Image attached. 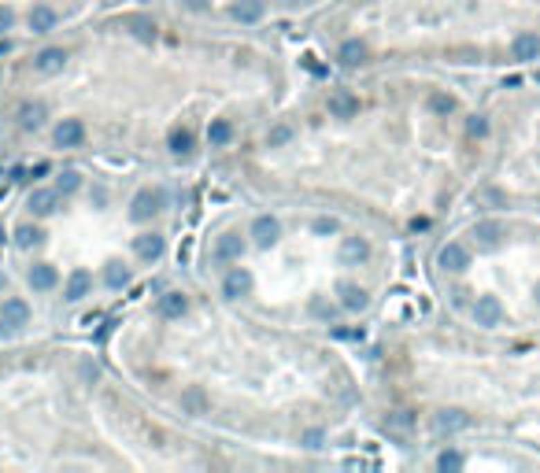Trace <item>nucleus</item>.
I'll use <instances>...</instances> for the list:
<instances>
[{"label": "nucleus", "instance_id": "f257e3e1", "mask_svg": "<svg viewBox=\"0 0 540 473\" xmlns=\"http://www.w3.org/2000/svg\"><path fill=\"white\" fill-rule=\"evenodd\" d=\"M23 326H30V307L23 299H4V307H0V333H19Z\"/></svg>", "mask_w": 540, "mask_h": 473}, {"label": "nucleus", "instance_id": "f03ea898", "mask_svg": "<svg viewBox=\"0 0 540 473\" xmlns=\"http://www.w3.org/2000/svg\"><path fill=\"white\" fill-rule=\"evenodd\" d=\"M159 207H163V189H141V192L134 196V207H129V214H134L137 222H148Z\"/></svg>", "mask_w": 540, "mask_h": 473}, {"label": "nucleus", "instance_id": "7ed1b4c3", "mask_svg": "<svg viewBox=\"0 0 540 473\" xmlns=\"http://www.w3.org/2000/svg\"><path fill=\"white\" fill-rule=\"evenodd\" d=\"M500 318H503V307L496 296H481L478 304H474V322H478V326L492 329V326H500Z\"/></svg>", "mask_w": 540, "mask_h": 473}, {"label": "nucleus", "instance_id": "20e7f679", "mask_svg": "<svg viewBox=\"0 0 540 473\" xmlns=\"http://www.w3.org/2000/svg\"><path fill=\"white\" fill-rule=\"evenodd\" d=\"M252 236L259 248H270V244L282 236V225H278V219H270V214H259V219L252 222Z\"/></svg>", "mask_w": 540, "mask_h": 473}, {"label": "nucleus", "instance_id": "39448f33", "mask_svg": "<svg viewBox=\"0 0 540 473\" xmlns=\"http://www.w3.org/2000/svg\"><path fill=\"white\" fill-rule=\"evenodd\" d=\"M437 263L444 266V270L459 274V270H467V266H470V252L462 248V244H444V248H440V255H437Z\"/></svg>", "mask_w": 540, "mask_h": 473}, {"label": "nucleus", "instance_id": "423d86ee", "mask_svg": "<svg viewBox=\"0 0 540 473\" xmlns=\"http://www.w3.org/2000/svg\"><path fill=\"white\" fill-rule=\"evenodd\" d=\"M34 214H56V207H60V189H34L30 192V203H26Z\"/></svg>", "mask_w": 540, "mask_h": 473}, {"label": "nucleus", "instance_id": "0eeeda50", "mask_svg": "<svg viewBox=\"0 0 540 473\" xmlns=\"http://www.w3.org/2000/svg\"><path fill=\"white\" fill-rule=\"evenodd\" d=\"M355 111H359V96L355 93H348V89L330 93V115L333 118H352Z\"/></svg>", "mask_w": 540, "mask_h": 473}, {"label": "nucleus", "instance_id": "6e6552de", "mask_svg": "<svg viewBox=\"0 0 540 473\" xmlns=\"http://www.w3.org/2000/svg\"><path fill=\"white\" fill-rule=\"evenodd\" d=\"M366 255H370V244H366L363 236H344L341 241V263L359 266V263H366Z\"/></svg>", "mask_w": 540, "mask_h": 473}, {"label": "nucleus", "instance_id": "1a4fd4ad", "mask_svg": "<svg viewBox=\"0 0 540 473\" xmlns=\"http://www.w3.org/2000/svg\"><path fill=\"white\" fill-rule=\"evenodd\" d=\"M85 141V126L78 122V118H63V122L56 126V145L60 148H74Z\"/></svg>", "mask_w": 540, "mask_h": 473}, {"label": "nucleus", "instance_id": "9d476101", "mask_svg": "<svg viewBox=\"0 0 540 473\" xmlns=\"http://www.w3.org/2000/svg\"><path fill=\"white\" fill-rule=\"evenodd\" d=\"M241 252H244V241H241V233H222L219 241H215V259H222V263H230V259H241Z\"/></svg>", "mask_w": 540, "mask_h": 473}, {"label": "nucleus", "instance_id": "9b49d317", "mask_svg": "<svg viewBox=\"0 0 540 473\" xmlns=\"http://www.w3.org/2000/svg\"><path fill=\"white\" fill-rule=\"evenodd\" d=\"M134 252L141 255L145 263H156L159 255H163V236H159V233H141L134 241Z\"/></svg>", "mask_w": 540, "mask_h": 473}, {"label": "nucleus", "instance_id": "f8f14e48", "mask_svg": "<svg viewBox=\"0 0 540 473\" xmlns=\"http://www.w3.org/2000/svg\"><path fill=\"white\" fill-rule=\"evenodd\" d=\"M56 281H60V274H56V266H52V263L30 266V288H37V293H48V288H56Z\"/></svg>", "mask_w": 540, "mask_h": 473}, {"label": "nucleus", "instance_id": "ddd939ff", "mask_svg": "<svg viewBox=\"0 0 540 473\" xmlns=\"http://www.w3.org/2000/svg\"><path fill=\"white\" fill-rule=\"evenodd\" d=\"M89 288H93V277L89 270H74L67 277V288H63V299H71V304H78L82 296H89Z\"/></svg>", "mask_w": 540, "mask_h": 473}, {"label": "nucleus", "instance_id": "4468645a", "mask_svg": "<svg viewBox=\"0 0 540 473\" xmlns=\"http://www.w3.org/2000/svg\"><path fill=\"white\" fill-rule=\"evenodd\" d=\"M474 236H478V244H481V248H496V244H500V236H503V222L485 219V222L474 225Z\"/></svg>", "mask_w": 540, "mask_h": 473}, {"label": "nucleus", "instance_id": "2eb2a0df", "mask_svg": "<svg viewBox=\"0 0 540 473\" xmlns=\"http://www.w3.org/2000/svg\"><path fill=\"white\" fill-rule=\"evenodd\" d=\"M511 52H514V59H518V63L537 59V56H540V37H537V34H518V37H514V45H511Z\"/></svg>", "mask_w": 540, "mask_h": 473}, {"label": "nucleus", "instance_id": "dca6fc26", "mask_svg": "<svg viewBox=\"0 0 540 473\" xmlns=\"http://www.w3.org/2000/svg\"><path fill=\"white\" fill-rule=\"evenodd\" d=\"M248 288H252V274H248V270H241V266H237V270H230V274H226V281H222V293L230 296V299L244 296Z\"/></svg>", "mask_w": 540, "mask_h": 473}, {"label": "nucleus", "instance_id": "f3484780", "mask_svg": "<svg viewBox=\"0 0 540 473\" xmlns=\"http://www.w3.org/2000/svg\"><path fill=\"white\" fill-rule=\"evenodd\" d=\"M63 63H67V52H63V48H41L37 59H34V67L41 74H56V71H63Z\"/></svg>", "mask_w": 540, "mask_h": 473}, {"label": "nucleus", "instance_id": "a211bd4d", "mask_svg": "<svg viewBox=\"0 0 540 473\" xmlns=\"http://www.w3.org/2000/svg\"><path fill=\"white\" fill-rule=\"evenodd\" d=\"M123 26H126L137 41H156V23H152L148 15H126Z\"/></svg>", "mask_w": 540, "mask_h": 473}, {"label": "nucleus", "instance_id": "6ab92c4d", "mask_svg": "<svg viewBox=\"0 0 540 473\" xmlns=\"http://www.w3.org/2000/svg\"><path fill=\"white\" fill-rule=\"evenodd\" d=\"M186 310H189V299L181 293H163L159 296V315L163 318H181Z\"/></svg>", "mask_w": 540, "mask_h": 473}, {"label": "nucleus", "instance_id": "aec40b11", "mask_svg": "<svg viewBox=\"0 0 540 473\" xmlns=\"http://www.w3.org/2000/svg\"><path fill=\"white\" fill-rule=\"evenodd\" d=\"M233 19L237 23H259V19H263V0H237Z\"/></svg>", "mask_w": 540, "mask_h": 473}, {"label": "nucleus", "instance_id": "412c9836", "mask_svg": "<svg viewBox=\"0 0 540 473\" xmlns=\"http://www.w3.org/2000/svg\"><path fill=\"white\" fill-rule=\"evenodd\" d=\"M52 26H56V12H52L48 4H37L34 12H30V30H34V34H48Z\"/></svg>", "mask_w": 540, "mask_h": 473}, {"label": "nucleus", "instance_id": "4be33fe9", "mask_svg": "<svg viewBox=\"0 0 540 473\" xmlns=\"http://www.w3.org/2000/svg\"><path fill=\"white\" fill-rule=\"evenodd\" d=\"M337 59L344 63V67H359V63L366 59V45H363V41H344L341 52H337Z\"/></svg>", "mask_w": 540, "mask_h": 473}, {"label": "nucleus", "instance_id": "5701e85b", "mask_svg": "<svg viewBox=\"0 0 540 473\" xmlns=\"http://www.w3.org/2000/svg\"><path fill=\"white\" fill-rule=\"evenodd\" d=\"M45 122V104H23L19 107V126L23 130H37Z\"/></svg>", "mask_w": 540, "mask_h": 473}, {"label": "nucleus", "instance_id": "b1692460", "mask_svg": "<svg viewBox=\"0 0 540 473\" xmlns=\"http://www.w3.org/2000/svg\"><path fill=\"white\" fill-rule=\"evenodd\" d=\"M467 425H470V414H462V411H440L437 414L440 433H456V429H467Z\"/></svg>", "mask_w": 540, "mask_h": 473}, {"label": "nucleus", "instance_id": "393cba45", "mask_svg": "<svg viewBox=\"0 0 540 473\" xmlns=\"http://www.w3.org/2000/svg\"><path fill=\"white\" fill-rule=\"evenodd\" d=\"M341 304L348 307V310H363V307H366V293H363L359 285L344 281V285H341Z\"/></svg>", "mask_w": 540, "mask_h": 473}, {"label": "nucleus", "instance_id": "a878e982", "mask_svg": "<svg viewBox=\"0 0 540 473\" xmlns=\"http://www.w3.org/2000/svg\"><path fill=\"white\" fill-rule=\"evenodd\" d=\"M230 137H233V126L226 122V118H215V122L208 126V141L211 145H230Z\"/></svg>", "mask_w": 540, "mask_h": 473}, {"label": "nucleus", "instance_id": "bb28decb", "mask_svg": "<svg viewBox=\"0 0 540 473\" xmlns=\"http://www.w3.org/2000/svg\"><path fill=\"white\" fill-rule=\"evenodd\" d=\"M104 281L111 285V288H126L129 285V270L123 263H107V270H104Z\"/></svg>", "mask_w": 540, "mask_h": 473}, {"label": "nucleus", "instance_id": "cd10ccee", "mask_svg": "<svg viewBox=\"0 0 540 473\" xmlns=\"http://www.w3.org/2000/svg\"><path fill=\"white\" fill-rule=\"evenodd\" d=\"M15 241H19V248H34V244L45 241V233H41L37 225H19V230H15Z\"/></svg>", "mask_w": 540, "mask_h": 473}, {"label": "nucleus", "instance_id": "c85d7f7f", "mask_svg": "<svg viewBox=\"0 0 540 473\" xmlns=\"http://www.w3.org/2000/svg\"><path fill=\"white\" fill-rule=\"evenodd\" d=\"M429 111H437V115H451L456 111V96H448V93H429Z\"/></svg>", "mask_w": 540, "mask_h": 473}, {"label": "nucleus", "instance_id": "c756f323", "mask_svg": "<svg viewBox=\"0 0 540 473\" xmlns=\"http://www.w3.org/2000/svg\"><path fill=\"white\" fill-rule=\"evenodd\" d=\"M192 148V133L189 130H170V152L174 156H186Z\"/></svg>", "mask_w": 540, "mask_h": 473}, {"label": "nucleus", "instance_id": "7c9ffc66", "mask_svg": "<svg viewBox=\"0 0 540 473\" xmlns=\"http://www.w3.org/2000/svg\"><path fill=\"white\" fill-rule=\"evenodd\" d=\"M181 407H186L189 414H204V407H208V400H204L200 389H189L186 396H181Z\"/></svg>", "mask_w": 540, "mask_h": 473}, {"label": "nucleus", "instance_id": "2f4dec72", "mask_svg": "<svg viewBox=\"0 0 540 473\" xmlns=\"http://www.w3.org/2000/svg\"><path fill=\"white\" fill-rule=\"evenodd\" d=\"M437 470H462V455H456V451H444V455L437 458Z\"/></svg>", "mask_w": 540, "mask_h": 473}, {"label": "nucleus", "instance_id": "473e14b6", "mask_svg": "<svg viewBox=\"0 0 540 473\" xmlns=\"http://www.w3.org/2000/svg\"><path fill=\"white\" fill-rule=\"evenodd\" d=\"M78 185H82V178H78V174H74V170H67V174H63V178H60V185H56V189H60V192H74V189H78Z\"/></svg>", "mask_w": 540, "mask_h": 473}, {"label": "nucleus", "instance_id": "72a5a7b5", "mask_svg": "<svg viewBox=\"0 0 540 473\" xmlns=\"http://www.w3.org/2000/svg\"><path fill=\"white\" fill-rule=\"evenodd\" d=\"M289 137H293V130L289 126H278V130H270V148H278V145H285Z\"/></svg>", "mask_w": 540, "mask_h": 473}, {"label": "nucleus", "instance_id": "f704fd0d", "mask_svg": "<svg viewBox=\"0 0 540 473\" xmlns=\"http://www.w3.org/2000/svg\"><path fill=\"white\" fill-rule=\"evenodd\" d=\"M467 130H470L474 137H485V133H489V122H485V118H481V115H474V118H470V122H467Z\"/></svg>", "mask_w": 540, "mask_h": 473}, {"label": "nucleus", "instance_id": "c9c22d12", "mask_svg": "<svg viewBox=\"0 0 540 473\" xmlns=\"http://www.w3.org/2000/svg\"><path fill=\"white\" fill-rule=\"evenodd\" d=\"M315 233H322V236L337 233V222H333V219H315Z\"/></svg>", "mask_w": 540, "mask_h": 473}, {"label": "nucleus", "instance_id": "e433bc0d", "mask_svg": "<svg viewBox=\"0 0 540 473\" xmlns=\"http://www.w3.org/2000/svg\"><path fill=\"white\" fill-rule=\"evenodd\" d=\"M304 444H307V447H322V429H307V433H304Z\"/></svg>", "mask_w": 540, "mask_h": 473}, {"label": "nucleus", "instance_id": "4c0bfd02", "mask_svg": "<svg viewBox=\"0 0 540 473\" xmlns=\"http://www.w3.org/2000/svg\"><path fill=\"white\" fill-rule=\"evenodd\" d=\"M12 19H15V15H12V8H0V34H4L8 26H12Z\"/></svg>", "mask_w": 540, "mask_h": 473}, {"label": "nucleus", "instance_id": "58836bf2", "mask_svg": "<svg viewBox=\"0 0 540 473\" xmlns=\"http://www.w3.org/2000/svg\"><path fill=\"white\" fill-rule=\"evenodd\" d=\"M204 4H208V0H189V8H204Z\"/></svg>", "mask_w": 540, "mask_h": 473}, {"label": "nucleus", "instance_id": "ea45409f", "mask_svg": "<svg viewBox=\"0 0 540 473\" xmlns=\"http://www.w3.org/2000/svg\"><path fill=\"white\" fill-rule=\"evenodd\" d=\"M0 288H4V274H0Z\"/></svg>", "mask_w": 540, "mask_h": 473}, {"label": "nucleus", "instance_id": "a19ab883", "mask_svg": "<svg viewBox=\"0 0 540 473\" xmlns=\"http://www.w3.org/2000/svg\"><path fill=\"white\" fill-rule=\"evenodd\" d=\"M537 304H540V288H537Z\"/></svg>", "mask_w": 540, "mask_h": 473}, {"label": "nucleus", "instance_id": "79ce46f5", "mask_svg": "<svg viewBox=\"0 0 540 473\" xmlns=\"http://www.w3.org/2000/svg\"><path fill=\"white\" fill-rule=\"evenodd\" d=\"M0 241H4V230H0Z\"/></svg>", "mask_w": 540, "mask_h": 473}]
</instances>
